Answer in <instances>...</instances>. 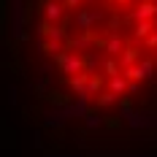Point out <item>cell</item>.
<instances>
[{
	"label": "cell",
	"instance_id": "1",
	"mask_svg": "<svg viewBox=\"0 0 157 157\" xmlns=\"http://www.w3.org/2000/svg\"><path fill=\"white\" fill-rule=\"evenodd\" d=\"M3 41L38 141H157V0H3Z\"/></svg>",
	"mask_w": 157,
	"mask_h": 157
}]
</instances>
